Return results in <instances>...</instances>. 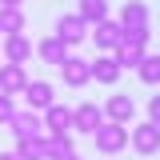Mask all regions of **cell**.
Here are the masks:
<instances>
[{
	"instance_id": "cell-1",
	"label": "cell",
	"mask_w": 160,
	"mask_h": 160,
	"mask_svg": "<svg viewBox=\"0 0 160 160\" xmlns=\"http://www.w3.org/2000/svg\"><path fill=\"white\" fill-rule=\"evenodd\" d=\"M92 140H96V152L116 156V152L128 148V124H112V120H104L96 132H92Z\"/></svg>"
},
{
	"instance_id": "cell-2",
	"label": "cell",
	"mask_w": 160,
	"mask_h": 160,
	"mask_svg": "<svg viewBox=\"0 0 160 160\" xmlns=\"http://www.w3.org/2000/svg\"><path fill=\"white\" fill-rule=\"evenodd\" d=\"M128 144L136 148L140 156H156L160 152V124H152V120L132 124V128H128Z\"/></svg>"
},
{
	"instance_id": "cell-3",
	"label": "cell",
	"mask_w": 160,
	"mask_h": 160,
	"mask_svg": "<svg viewBox=\"0 0 160 160\" xmlns=\"http://www.w3.org/2000/svg\"><path fill=\"white\" fill-rule=\"evenodd\" d=\"M68 48H76V44H84L88 40V24L80 20V12H64V16H56V28H52Z\"/></svg>"
},
{
	"instance_id": "cell-4",
	"label": "cell",
	"mask_w": 160,
	"mask_h": 160,
	"mask_svg": "<svg viewBox=\"0 0 160 160\" xmlns=\"http://www.w3.org/2000/svg\"><path fill=\"white\" fill-rule=\"evenodd\" d=\"M36 52V44L24 36V32H12V36H0V56L12 60V64H28Z\"/></svg>"
},
{
	"instance_id": "cell-5",
	"label": "cell",
	"mask_w": 160,
	"mask_h": 160,
	"mask_svg": "<svg viewBox=\"0 0 160 160\" xmlns=\"http://www.w3.org/2000/svg\"><path fill=\"white\" fill-rule=\"evenodd\" d=\"M100 124H104V108H96L92 100L72 108V132H84V136H92Z\"/></svg>"
},
{
	"instance_id": "cell-6",
	"label": "cell",
	"mask_w": 160,
	"mask_h": 160,
	"mask_svg": "<svg viewBox=\"0 0 160 160\" xmlns=\"http://www.w3.org/2000/svg\"><path fill=\"white\" fill-rule=\"evenodd\" d=\"M20 96L28 100V108H32V112H44L48 104H56V88H52L48 80H28Z\"/></svg>"
},
{
	"instance_id": "cell-7",
	"label": "cell",
	"mask_w": 160,
	"mask_h": 160,
	"mask_svg": "<svg viewBox=\"0 0 160 160\" xmlns=\"http://www.w3.org/2000/svg\"><path fill=\"white\" fill-rule=\"evenodd\" d=\"M60 76H64L68 88H84V84L92 80V64H88L84 56H72V52H68V60L60 64Z\"/></svg>"
},
{
	"instance_id": "cell-8",
	"label": "cell",
	"mask_w": 160,
	"mask_h": 160,
	"mask_svg": "<svg viewBox=\"0 0 160 160\" xmlns=\"http://www.w3.org/2000/svg\"><path fill=\"white\" fill-rule=\"evenodd\" d=\"M4 128H12V136L20 140V136H36L40 128H44V120H40V112H32V108H16Z\"/></svg>"
},
{
	"instance_id": "cell-9",
	"label": "cell",
	"mask_w": 160,
	"mask_h": 160,
	"mask_svg": "<svg viewBox=\"0 0 160 160\" xmlns=\"http://www.w3.org/2000/svg\"><path fill=\"white\" fill-rule=\"evenodd\" d=\"M132 116H136L132 96H124V92L108 96V104H104V120H112V124H128V128H132Z\"/></svg>"
},
{
	"instance_id": "cell-10",
	"label": "cell",
	"mask_w": 160,
	"mask_h": 160,
	"mask_svg": "<svg viewBox=\"0 0 160 160\" xmlns=\"http://www.w3.org/2000/svg\"><path fill=\"white\" fill-rule=\"evenodd\" d=\"M68 52H72V48H68L56 32H52V36H44V40H36V56L44 60V64H52V68H60V64L68 60Z\"/></svg>"
},
{
	"instance_id": "cell-11",
	"label": "cell",
	"mask_w": 160,
	"mask_h": 160,
	"mask_svg": "<svg viewBox=\"0 0 160 160\" xmlns=\"http://www.w3.org/2000/svg\"><path fill=\"white\" fill-rule=\"evenodd\" d=\"M24 84H28V72H24V64H12V60H4V64H0V92H8V96H20V92H24Z\"/></svg>"
},
{
	"instance_id": "cell-12",
	"label": "cell",
	"mask_w": 160,
	"mask_h": 160,
	"mask_svg": "<svg viewBox=\"0 0 160 160\" xmlns=\"http://www.w3.org/2000/svg\"><path fill=\"white\" fill-rule=\"evenodd\" d=\"M40 120H44V132H72V108L68 104H48L44 112H40Z\"/></svg>"
},
{
	"instance_id": "cell-13",
	"label": "cell",
	"mask_w": 160,
	"mask_h": 160,
	"mask_svg": "<svg viewBox=\"0 0 160 160\" xmlns=\"http://www.w3.org/2000/svg\"><path fill=\"white\" fill-rule=\"evenodd\" d=\"M88 36L96 40V48L100 52H112V48H116L120 44V20H100V24H92V28H88Z\"/></svg>"
},
{
	"instance_id": "cell-14",
	"label": "cell",
	"mask_w": 160,
	"mask_h": 160,
	"mask_svg": "<svg viewBox=\"0 0 160 160\" xmlns=\"http://www.w3.org/2000/svg\"><path fill=\"white\" fill-rule=\"evenodd\" d=\"M12 152H16L20 160H48V132H36V136H20Z\"/></svg>"
},
{
	"instance_id": "cell-15",
	"label": "cell",
	"mask_w": 160,
	"mask_h": 160,
	"mask_svg": "<svg viewBox=\"0 0 160 160\" xmlns=\"http://www.w3.org/2000/svg\"><path fill=\"white\" fill-rule=\"evenodd\" d=\"M88 64H92V80H96V84H116L120 72H124V68L116 64V56H112V52H104V56L88 60Z\"/></svg>"
},
{
	"instance_id": "cell-16",
	"label": "cell",
	"mask_w": 160,
	"mask_h": 160,
	"mask_svg": "<svg viewBox=\"0 0 160 160\" xmlns=\"http://www.w3.org/2000/svg\"><path fill=\"white\" fill-rule=\"evenodd\" d=\"M120 28H140V24H148V8L140 4V0H124V8H120Z\"/></svg>"
},
{
	"instance_id": "cell-17",
	"label": "cell",
	"mask_w": 160,
	"mask_h": 160,
	"mask_svg": "<svg viewBox=\"0 0 160 160\" xmlns=\"http://www.w3.org/2000/svg\"><path fill=\"white\" fill-rule=\"evenodd\" d=\"M80 20L92 28V24H100V20H108V0H80Z\"/></svg>"
},
{
	"instance_id": "cell-18",
	"label": "cell",
	"mask_w": 160,
	"mask_h": 160,
	"mask_svg": "<svg viewBox=\"0 0 160 160\" xmlns=\"http://www.w3.org/2000/svg\"><path fill=\"white\" fill-rule=\"evenodd\" d=\"M144 52H148L144 44H116V48H112V56H116L120 68H136L140 60H144Z\"/></svg>"
},
{
	"instance_id": "cell-19",
	"label": "cell",
	"mask_w": 160,
	"mask_h": 160,
	"mask_svg": "<svg viewBox=\"0 0 160 160\" xmlns=\"http://www.w3.org/2000/svg\"><path fill=\"white\" fill-rule=\"evenodd\" d=\"M24 8H0V36H12V32H24Z\"/></svg>"
},
{
	"instance_id": "cell-20",
	"label": "cell",
	"mask_w": 160,
	"mask_h": 160,
	"mask_svg": "<svg viewBox=\"0 0 160 160\" xmlns=\"http://www.w3.org/2000/svg\"><path fill=\"white\" fill-rule=\"evenodd\" d=\"M68 152H76L72 132H48V160H60V156H68Z\"/></svg>"
},
{
	"instance_id": "cell-21",
	"label": "cell",
	"mask_w": 160,
	"mask_h": 160,
	"mask_svg": "<svg viewBox=\"0 0 160 160\" xmlns=\"http://www.w3.org/2000/svg\"><path fill=\"white\" fill-rule=\"evenodd\" d=\"M136 76L144 80V84H152V88H156V84H160V56L144 52V60L136 64Z\"/></svg>"
},
{
	"instance_id": "cell-22",
	"label": "cell",
	"mask_w": 160,
	"mask_h": 160,
	"mask_svg": "<svg viewBox=\"0 0 160 160\" xmlns=\"http://www.w3.org/2000/svg\"><path fill=\"white\" fill-rule=\"evenodd\" d=\"M148 40H152V28H148V24H140V28H120V44H144V48H148Z\"/></svg>"
},
{
	"instance_id": "cell-23",
	"label": "cell",
	"mask_w": 160,
	"mask_h": 160,
	"mask_svg": "<svg viewBox=\"0 0 160 160\" xmlns=\"http://www.w3.org/2000/svg\"><path fill=\"white\" fill-rule=\"evenodd\" d=\"M16 112V96H8V92H0V124H8Z\"/></svg>"
},
{
	"instance_id": "cell-24",
	"label": "cell",
	"mask_w": 160,
	"mask_h": 160,
	"mask_svg": "<svg viewBox=\"0 0 160 160\" xmlns=\"http://www.w3.org/2000/svg\"><path fill=\"white\" fill-rule=\"evenodd\" d=\"M148 120H152V124H160V92L148 100Z\"/></svg>"
},
{
	"instance_id": "cell-25",
	"label": "cell",
	"mask_w": 160,
	"mask_h": 160,
	"mask_svg": "<svg viewBox=\"0 0 160 160\" xmlns=\"http://www.w3.org/2000/svg\"><path fill=\"white\" fill-rule=\"evenodd\" d=\"M24 0H0V8H20Z\"/></svg>"
},
{
	"instance_id": "cell-26",
	"label": "cell",
	"mask_w": 160,
	"mask_h": 160,
	"mask_svg": "<svg viewBox=\"0 0 160 160\" xmlns=\"http://www.w3.org/2000/svg\"><path fill=\"white\" fill-rule=\"evenodd\" d=\"M0 160H20V156H16V152H0Z\"/></svg>"
},
{
	"instance_id": "cell-27",
	"label": "cell",
	"mask_w": 160,
	"mask_h": 160,
	"mask_svg": "<svg viewBox=\"0 0 160 160\" xmlns=\"http://www.w3.org/2000/svg\"><path fill=\"white\" fill-rule=\"evenodd\" d=\"M60 160H84V156H80V152H68V156H60Z\"/></svg>"
}]
</instances>
